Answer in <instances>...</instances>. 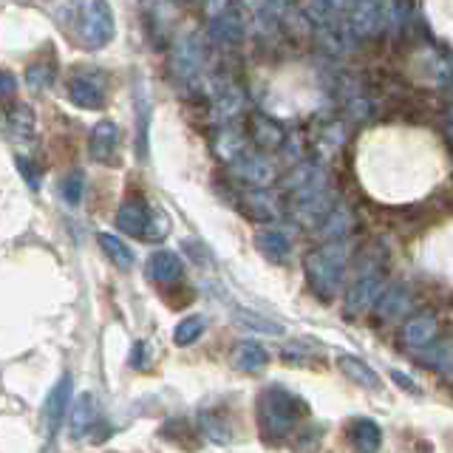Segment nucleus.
Listing matches in <instances>:
<instances>
[{
    "label": "nucleus",
    "instance_id": "obj_1",
    "mask_svg": "<svg viewBox=\"0 0 453 453\" xmlns=\"http://www.w3.org/2000/svg\"><path fill=\"white\" fill-rule=\"evenodd\" d=\"M386 275H388V252L380 244L363 250L357 264H354L351 283L346 289V301H343L346 318L357 320L365 311H372L377 295L386 287Z\"/></svg>",
    "mask_w": 453,
    "mask_h": 453
},
{
    "label": "nucleus",
    "instance_id": "obj_2",
    "mask_svg": "<svg viewBox=\"0 0 453 453\" xmlns=\"http://www.w3.org/2000/svg\"><path fill=\"white\" fill-rule=\"evenodd\" d=\"M346 266H349V247L346 238L326 241L323 247L311 250L303 261V273L309 280V289L315 292L320 301H334L343 289L346 280Z\"/></svg>",
    "mask_w": 453,
    "mask_h": 453
},
{
    "label": "nucleus",
    "instance_id": "obj_3",
    "mask_svg": "<svg viewBox=\"0 0 453 453\" xmlns=\"http://www.w3.org/2000/svg\"><path fill=\"white\" fill-rule=\"evenodd\" d=\"M258 425L261 434L266 439H283L297 431V425L306 417V403L297 394H292L289 388L283 386H269L261 391L258 396Z\"/></svg>",
    "mask_w": 453,
    "mask_h": 453
},
{
    "label": "nucleus",
    "instance_id": "obj_4",
    "mask_svg": "<svg viewBox=\"0 0 453 453\" xmlns=\"http://www.w3.org/2000/svg\"><path fill=\"white\" fill-rule=\"evenodd\" d=\"M77 35L88 49H105L117 35L108 0H82L77 12Z\"/></svg>",
    "mask_w": 453,
    "mask_h": 453
},
{
    "label": "nucleus",
    "instance_id": "obj_5",
    "mask_svg": "<svg viewBox=\"0 0 453 453\" xmlns=\"http://www.w3.org/2000/svg\"><path fill=\"white\" fill-rule=\"evenodd\" d=\"M436 332H439V318L434 309H422L417 315L405 318L403 329H400V346L405 351H425L436 343Z\"/></svg>",
    "mask_w": 453,
    "mask_h": 453
},
{
    "label": "nucleus",
    "instance_id": "obj_6",
    "mask_svg": "<svg viewBox=\"0 0 453 453\" xmlns=\"http://www.w3.org/2000/svg\"><path fill=\"white\" fill-rule=\"evenodd\" d=\"M68 99L74 103L77 108L85 111H99L105 105V82L99 74H91L88 68L77 71L74 77L68 80Z\"/></svg>",
    "mask_w": 453,
    "mask_h": 453
},
{
    "label": "nucleus",
    "instance_id": "obj_7",
    "mask_svg": "<svg viewBox=\"0 0 453 453\" xmlns=\"http://www.w3.org/2000/svg\"><path fill=\"white\" fill-rule=\"evenodd\" d=\"M233 167V173L250 184V188H269L275 181V165L266 159L264 153H238L233 162H226Z\"/></svg>",
    "mask_w": 453,
    "mask_h": 453
},
{
    "label": "nucleus",
    "instance_id": "obj_8",
    "mask_svg": "<svg viewBox=\"0 0 453 453\" xmlns=\"http://www.w3.org/2000/svg\"><path fill=\"white\" fill-rule=\"evenodd\" d=\"M119 125L111 122V119H99L91 131V142H88V150H91V159L99 165H119Z\"/></svg>",
    "mask_w": 453,
    "mask_h": 453
},
{
    "label": "nucleus",
    "instance_id": "obj_9",
    "mask_svg": "<svg viewBox=\"0 0 453 453\" xmlns=\"http://www.w3.org/2000/svg\"><path fill=\"white\" fill-rule=\"evenodd\" d=\"M411 309V289L405 283H394V287H382V292L377 295V301L372 306L377 323H391L408 315Z\"/></svg>",
    "mask_w": 453,
    "mask_h": 453
},
{
    "label": "nucleus",
    "instance_id": "obj_10",
    "mask_svg": "<svg viewBox=\"0 0 453 453\" xmlns=\"http://www.w3.org/2000/svg\"><path fill=\"white\" fill-rule=\"evenodd\" d=\"M150 210L153 207H148V202L139 193H127L117 210V230H122L125 235L142 238V233H145V226H148V219H150Z\"/></svg>",
    "mask_w": 453,
    "mask_h": 453
},
{
    "label": "nucleus",
    "instance_id": "obj_11",
    "mask_svg": "<svg viewBox=\"0 0 453 453\" xmlns=\"http://www.w3.org/2000/svg\"><path fill=\"white\" fill-rule=\"evenodd\" d=\"M238 204L252 221H261V224L275 221L280 216V196L273 193L269 188H250L238 198Z\"/></svg>",
    "mask_w": 453,
    "mask_h": 453
},
{
    "label": "nucleus",
    "instance_id": "obj_12",
    "mask_svg": "<svg viewBox=\"0 0 453 453\" xmlns=\"http://www.w3.org/2000/svg\"><path fill=\"white\" fill-rule=\"evenodd\" d=\"M71 388H74V380L71 374H63L60 380L54 382V388L46 396V408H42V419H46V434H57V428L65 419V411L71 405Z\"/></svg>",
    "mask_w": 453,
    "mask_h": 453
},
{
    "label": "nucleus",
    "instance_id": "obj_13",
    "mask_svg": "<svg viewBox=\"0 0 453 453\" xmlns=\"http://www.w3.org/2000/svg\"><path fill=\"white\" fill-rule=\"evenodd\" d=\"M250 139L261 153L280 150L283 142H287V131L266 113H250Z\"/></svg>",
    "mask_w": 453,
    "mask_h": 453
},
{
    "label": "nucleus",
    "instance_id": "obj_14",
    "mask_svg": "<svg viewBox=\"0 0 453 453\" xmlns=\"http://www.w3.org/2000/svg\"><path fill=\"white\" fill-rule=\"evenodd\" d=\"M210 40L226 49H233L244 40V20H241V14L233 6L219 12L216 18H210Z\"/></svg>",
    "mask_w": 453,
    "mask_h": 453
},
{
    "label": "nucleus",
    "instance_id": "obj_15",
    "mask_svg": "<svg viewBox=\"0 0 453 453\" xmlns=\"http://www.w3.org/2000/svg\"><path fill=\"white\" fill-rule=\"evenodd\" d=\"M65 417H68L71 434H74V436H88L96 428V419H99V405L94 400V394H80L77 400L68 405Z\"/></svg>",
    "mask_w": 453,
    "mask_h": 453
},
{
    "label": "nucleus",
    "instance_id": "obj_16",
    "mask_svg": "<svg viewBox=\"0 0 453 453\" xmlns=\"http://www.w3.org/2000/svg\"><path fill=\"white\" fill-rule=\"evenodd\" d=\"M202 68H204V49L198 46L196 37L181 40V46L173 51V71L188 82H196L202 77Z\"/></svg>",
    "mask_w": 453,
    "mask_h": 453
},
{
    "label": "nucleus",
    "instance_id": "obj_17",
    "mask_svg": "<svg viewBox=\"0 0 453 453\" xmlns=\"http://www.w3.org/2000/svg\"><path fill=\"white\" fill-rule=\"evenodd\" d=\"M148 275L156 280V283H162V287H173V283H179L184 278V264L176 252H170V250H159V252H153L150 255V261H148Z\"/></svg>",
    "mask_w": 453,
    "mask_h": 453
},
{
    "label": "nucleus",
    "instance_id": "obj_18",
    "mask_svg": "<svg viewBox=\"0 0 453 453\" xmlns=\"http://www.w3.org/2000/svg\"><path fill=\"white\" fill-rule=\"evenodd\" d=\"M247 134L241 131L238 125L233 122H221V127L216 131V136H212V153L219 156L221 162H233L238 153L247 150Z\"/></svg>",
    "mask_w": 453,
    "mask_h": 453
},
{
    "label": "nucleus",
    "instance_id": "obj_19",
    "mask_svg": "<svg viewBox=\"0 0 453 453\" xmlns=\"http://www.w3.org/2000/svg\"><path fill=\"white\" fill-rule=\"evenodd\" d=\"M255 247H258L269 261H287L292 255V235L280 226H264L255 233Z\"/></svg>",
    "mask_w": 453,
    "mask_h": 453
},
{
    "label": "nucleus",
    "instance_id": "obj_20",
    "mask_svg": "<svg viewBox=\"0 0 453 453\" xmlns=\"http://www.w3.org/2000/svg\"><path fill=\"white\" fill-rule=\"evenodd\" d=\"M244 88L235 82H226L224 88L216 94V99H212V119L216 122H230L233 117H238L241 111H244Z\"/></svg>",
    "mask_w": 453,
    "mask_h": 453
},
{
    "label": "nucleus",
    "instance_id": "obj_21",
    "mask_svg": "<svg viewBox=\"0 0 453 453\" xmlns=\"http://www.w3.org/2000/svg\"><path fill=\"white\" fill-rule=\"evenodd\" d=\"M230 360H233V365L238 368V372L258 374L269 365V351L261 343H255V340H244V343L235 346V351L230 354Z\"/></svg>",
    "mask_w": 453,
    "mask_h": 453
},
{
    "label": "nucleus",
    "instance_id": "obj_22",
    "mask_svg": "<svg viewBox=\"0 0 453 453\" xmlns=\"http://www.w3.org/2000/svg\"><path fill=\"white\" fill-rule=\"evenodd\" d=\"M337 368L343 372L351 382H357L360 388H372V391H377L380 386H382V380H380V374L374 372L372 365L368 363H363L360 357H354V354H340L337 357Z\"/></svg>",
    "mask_w": 453,
    "mask_h": 453
},
{
    "label": "nucleus",
    "instance_id": "obj_23",
    "mask_svg": "<svg viewBox=\"0 0 453 453\" xmlns=\"http://www.w3.org/2000/svg\"><path fill=\"white\" fill-rule=\"evenodd\" d=\"M349 442L357 448V450H365V453H372L380 448L382 442V431H380V425L374 419H365V417H357V419H351L349 422Z\"/></svg>",
    "mask_w": 453,
    "mask_h": 453
},
{
    "label": "nucleus",
    "instance_id": "obj_24",
    "mask_svg": "<svg viewBox=\"0 0 453 453\" xmlns=\"http://www.w3.org/2000/svg\"><path fill=\"white\" fill-rule=\"evenodd\" d=\"M96 241H99V247H103V252H105L108 258H111L113 264H117L119 269H131V266H134V252H131V247H127L119 235L99 233Z\"/></svg>",
    "mask_w": 453,
    "mask_h": 453
},
{
    "label": "nucleus",
    "instance_id": "obj_25",
    "mask_svg": "<svg viewBox=\"0 0 453 453\" xmlns=\"http://www.w3.org/2000/svg\"><path fill=\"white\" fill-rule=\"evenodd\" d=\"M315 145L326 153H334L346 145V125L343 119H332V122H323L320 131L315 136Z\"/></svg>",
    "mask_w": 453,
    "mask_h": 453
},
{
    "label": "nucleus",
    "instance_id": "obj_26",
    "mask_svg": "<svg viewBox=\"0 0 453 453\" xmlns=\"http://www.w3.org/2000/svg\"><path fill=\"white\" fill-rule=\"evenodd\" d=\"M204 332H207V318L190 315V318L179 320V326L173 329V340H176V346H193Z\"/></svg>",
    "mask_w": 453,
    "mask_h": 453
},
{
    "label": "nucleus",
    "instance_id": "obj_27",
    "mask_svg": "<svg viewBox=\"0 0 453 453\" xmlns=\"http://www.w3.org/2000/svg\"><path fill=\"white\" fill-rule=\"evenodd\" d=\"M51 82H54V65H49L46 60L32 63V65L26 68V85H28V88H32L35 94L49 91V88H51Z\"/></svg>",
    "mask_w": 453,
    "mask_h": 453
},
{
    "label": "nucleus",
    "instance_id": "obj_28",
    "mask_svg": "<svg viewBox=\"0 0 453 453\" xmlns=\"http://www.w3.org/2000/svg\"><path fill=\"white\" fill-rule=\"evenodd\" d=\"M9 125L18 136H32L35 134V113L28 105H14L9 111Z\"/></svg>",
    "mask_w": 453,
    "mask_h": 453
},
{
    "label": "nucleus",
    "instance_id": "obj_29",
    "mask_svg": "<svg viewBox=\"0 0 453 453\" xmlns=\"http://www.w3.org/2000/svg\"><path fill=\"white\" fill-rule=\"evenodd\" d=\"M167 233H170V219L165 216L162 210H150V219H148L145 233H142V241H150V244H156V241L167 238Z\"/></svg>",
    "mask_w": 453,
    "mask_h": 453
},
{
    "label": "nucleus",
    "instance_id": "obj_30",
    "mask_svg": "<svg viewBox=\"0 0 453 453\" xmlns=\"http://www.w3.org/2000/svg\"><path fill=\"white\" fill-rule=\"evenodd\" d=\"M82 190H85L82 170H74L71 176H65V181H63V198H65L68 207H77L82 202Z\"/></svg>",
    "mask_w": 453,
    "mask_h": 453
},
{
    "label": "nucleus",
    "instance_id": "obj_31",
    "mask_svg": "<svg viewBox=\"0 0 453 453\" xmlns=\"http://www.w3.org/2000/svg\"><path fill=\"white\" fill-rule=\"evenodd\" d=\"M238 318H241V323L247 326V329H258L264 334H283V326L280 323L266 320L261 315H252V311H238Z\"/></svg>",
    "mask_w": 453,
    "mask_h": 453
},
{
    "label": "nucleus",
    "instance_id": "obj_32",
    "mask_svg": "<svg viewBox=\"0 0 453 453\" xmlns=\"http://www.w3.org/2000/svg\"><path fill=\"white\" fill-rule=\"evenodd\" d=\"M14 91H18V77H14L12 71L0 68V99H9Z\"/></svg>",
    "mask_w": 453,
    "mask_h": 453
},
{
    "label": "nucleus",
    "instance_id": "obj_33",
    "mask_svg": "<svg viewBox=\"0 0 453 453\" xmlns=\"http://www.w3.org/2000/svg\"><path fill=\"white\" fill-rule=\"evenodd\" d=\"M18 167H20L23 179L28 181V188H32V190H37V188H40V173H37V170L32 167V162H28V159H23V156H20V159H18Z\"/></svg>",
    "mask_w": 453,
    "mask_h": 453
},
{
    "label": "nucleus",
    "instance_id": "obj_34",
    "mask_svg": "<svg viewBox=\"0 0 453 453\" xmlns=\"http://www.w3.org/2000/svg\"><path fill=\"white\" fill-rule=\"evenodd\" d=\"M323 9H329V12H349L357 0H320Z\"/></svg>",
    "mask_w": 453,
    "mask_h": 453
},
{
    "label": "nucleus",
    "instance_id": "obj_35",
    "mask_svg": "<svg viewBox=\"0 0 453 453\" xmlns=\"http://www.w3.org/2000/svg\"><path fill=\"white\" fill-rule=\"evenodd\" d=\"M391 380H394V382H400L403 391H414V394L419 391V388H417V382L411 380V377H405L403 372H391Z\"/></svg>",
    "mask_w": 453,
    "mask_h": 453
}]
</instances>
